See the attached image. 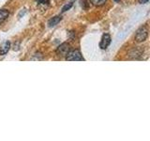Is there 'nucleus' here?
<instances>
[{
	"mask_svg": "<svg viewBox=\"0 0 150 141\" xmlns=\"http://www.w3.org/2000/svg\"><path fill=\"white\" fill-rule=\"evenodd\" d=\"M8 14L9 12L7 9H0V25L8 17Z\"/></svg>",
	"mask_w": 150,
	"mask_h": 141,
	"instance_id": "7",
	"label": "nucleus"
},
{
	"mask_svg": "<svg viewBox=\"0 0 150 141\" xmlns=\"http://www.w3.org/2000/svg\"><path fill=\"white\" fill-rule=\"evenodd\" d=\"M111 41H112V39H111V36L109 34H107V33L103 34L102 37H101V41L100 42V49H102V50L107 49L108 46L111 44Z\"/></svg>",
	"mask_w": 150,
	"mask_h": 141,
	"instance_id": "3",
	"label": "nucleus"
},
{
	"mask_svg": "<svg viewBox=\"0 0 150 141\" xmlns=\"http://www.w3.org/2000/svg\"><path fill=\"white\" fill-rule=\"evenodd\" d=\"M74 2H75V0H70V1L68 3V4H66L65 6L62 8V12H65V11H69V9L71 8L72 6H73V4H74Z\"/></svg>",
	"mask_w": 150,
	"mask_h": 141,
	"instance_id": "9",
	"label": "nucleus"
},
{
	"mask_svg": "<svg viewBox=\"0 0 150 141\" xmlns=\"http://www.w3.org/2000/svg\"><path fill=\"white\" fill-rule=\"evenodd\" d=\"M115 1L117 2V3H119V2H120V0H115Z\"/></svg>",
	"mask_w": 150,
	"mask_h": 141,
	"instance_id": "12",
	"label": "nucleus"
},
{
	"mask_svg": "<svg viewBox=\"0 0 150 141\" xmlns=\"http://www.w3.org/2000/svg\"><path fill=\"white\" fill-rule=\"evenodd\" d=\"M66 59L69 61H80V60H84L83 58V56L81 54V52L79 50H72L69 51L68 55L66 56Z\"/></svg>",
	"mask_w": 150,
	"mask_h": 141,
	"instance_id": "2",
	"label": "nucleus"
},
{
	"mask_svg": "<svg viewBox=\"0 0 150 141\" xmlns=\"http://www.w3.org/2000/svg\"><path fill=\"white\" fill-rule=\"evenodd\" d=\"M70 51V48H69V44L67 43V42H65V43H62L61 45L58 46L57 50H56V52L60 55V56H67L68 53Z\"/></svg>",
	"mask_w": 150,
	"mask_h": 141,
	"instance_id": "4",
	"label": "nucleus"
},
{
	"mask_svg": "<svg viewBox=\"0 0 150 141\" xmlns=\"http://www.w3.org/2000/svg\"><path fill=\"white\" fill-rule=\"evenodd\" d=\"M9 49H11V42L8 41L2 42V43L0 44V56L6 55L9 51Z\"/></svg>",
	"mask_w": 150,
	"mask_h": 141,
	"instance_id": "5",
	"label": "nucleus"
},
{
	"mask_svg": "<svg viewBox=\"0 0 150 141\" xmlns=\"http://www.w3.org/2000/svg\"><path fill=\"white\" fill-rule=\"evenodd\" d=\"M37 2L39 4H42V5H44V4L48 5L50 1H49V0H37Z\"/></svg>",
	"mask_w": 150,
	"mask_h": 141,
	"instance_id": "10",
	"label": "nucleus"
},
{
	"mask_svg": "<svg viewBox=\"0 0 150 141\" xmlns=\"http://www.w3.org/2000/svg\"><path fill=\"white\" fill-rule=\"evenodd\" d=\"M61 19H62V17H61V16H54L53 18H51L49 20V22H48L49 27H53V26H56L61 21Z\"/></svg>",
	"mask_w": 150,
	"mask_h": 141,
	"instance_id": "6",
	"label": "nucleus"
},
{
	"mask_svg": "<svg viewBox=\"0 0 150 141\" xmlns=\"http://www.w3.org/2000/svg\"><path fill=\"white\" fill-rule=\"evenodd\" d=\"M147 37H148V29L145 26H143L136 31L135 41L137 42H143L147 39Z\"/></svg>",
	"mask_w": 150,
	"mask_h": 141,
	"instance_id": "1",
	"label": "nucleus"
},
{
	"mask_svg": "<svg viewBox=\"0 0 150 141\" xmlns=\"http://www.w3.org/2000/svg\"><path fill=\"white\" fill-rule=\"evenodd\" d=\"M149 1V0H140V3L141 4H145V3H147Z\"/></svg>",
	"mask_w": 150,
	"mask_h": 141,
	"instance_id": "11",
	"label": "nucleus"
},
{
	"mask_svg": "<svg viewBox=\"0 0 150 141\" xmlns=\"http://www.w3.org/2000/svg\"><path fill=\"white\" fill-rule=\"evenodd\" d=\"M90 1L93 5H95L96 7H100V6H103V5L107 2V0H90Z\"/></svg>",
	"mask_w": 150,
	"mask_h": 141,
	"instance_id": "8",
	"label": "nucleus"
}]
</instances>
